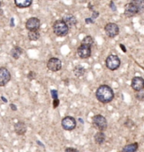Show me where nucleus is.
<instances>
[{"label":"nucleus","mask_w":144,"mask_h":152,"mask_svg":"<svg viewBox=\"0 0 144 152\" xmlns=\"http://www.w3.org/2000/svg\"><path fill=\"white\" fill-rule=\"evenodd\" d=\"M114 94L113 89L108 85H101L96 91V98L101 103H109L113 100Z\"/></svg>","instance_id":"obj_1"},{"label":"nucleus","mask_w":144,"mask_h":152,"mask_svg":"<svg viewBox=\"0 0 144 152\" xmlns=\"http://www.w3.org/2000/svg\"><path fill=\"white\" fill-rule=\"evenodd\" d=\"M53 30L58 37H65L69 32V26L63 20H58L53 25Z\"/></svg>","instance_id":"obj_2"},{"label":"nucleus","mask_w":144,"mask_h":152,"mask_svg":"<svg viewBox=\"0 0 144 152\" xmlns=\"http://www.w3.org/2000/svg\"><path fill=\"white\" fill-rule=\"evenodd\" d=\"M92 124L94 128H97L99 131H104L107 129L108 127V122L104 116L102 115H95L92 117Z\"/></svg>","instance_id":"obj_3"},{"label":"nucleus","mask_w":144,"mask_h":152,"mask_svg":"<svg viewBox=\"0 0 144 152\" xmlns=\"http://www.w3.org/2000/svg\"><path fill=\"white\" fill-rule=\"evenodd\" d=\"M120 66V60L117 55H110L106 59V66L110 71L117 70Z\"/></svg>","instance_id":"obj_4"},{"label":"nucleus","mask_w":144,"mask_h":152,"mask_svg":"<svg viewBox=\"0 0 144 152\" xmlns=\"http://www.w3.org/2000/svg\"><path fill=\"white\" fill-rule=\"evenodd\" d=\"M61 126L66 131H71L76 127V121L72 116H65L61 121Z\"/></svg>","instance_id":"obj_5"},{"label":"nucleus","mask_w":144,"mask_h":152,"mask_svg":"<svg viewBox=\"0 0 144 152\" xmlns=\"http://www.w3.org/2000/svg\"><path fill=\"white\" fill-rule=\"evenodd\" d=\"M104 30H105L107 36L108 37H111V38L118 36L120 33V28L115 23H108L105 26Z\"/></svg>","instance_id":"obj_6"},{"label":"nucleus","mask_w":144,"mask_h":152,"mask_svg":"<svg viewBox=\"0 0 144 152\" xmlns=\"http://www.w3.org/2000/svg\"><path fill=\"white\" fill-rule=\"evenodd\" d=\"M47 67L51 72H58L62 68V62L58 58H51L47 63Z\"/></svg>","instance_id":"obj_7"},{"label":"nucleus","mask_w":144,"mask_h":152,"mask_svg":"<svg viewBox=\"0 0 144 152\" xmlns=\"http://www.w3.org/2000/svg\"><path fill=\"white\" fill-rule=\"evenodd\" d=\"M11 79V75L5 67H0V86H5Z\"/></svg>","instance_id":"obj_8"},{"label":"nucleus","mask_w":144,"mask_h":152,"mask_svg":"<svg viewBox=\"0 0 144 152\" xmlns=\"http://www.w3.org/2000/svg\"><path fill=\"white\" fill-rule=\"evenodd\" d=\"M40 26H41V21L36 17H31V18L28 19L25 23V27L28 31L39 30Z\"/></svg>","instance_id":"obj_9"},{"label":"nucleus","mask_w":144,"mask_h":152,"mask_svg":"<svg viewBox=\"0 0 144 152\" xmlns=\"http://www.w3.org/2000/svg\"><path fill=\"white\" fill-rule=\"evenodd\" d=\"M77 55L81 59H87V58H89L91 55H92L91 47L84 45V44H81L79 46L78 49H77Z\"/></svg>","instance_id":"obj_10"},{"label":"nucleus","mask_w":144,"mask_h":152,"mask_svg":"<svg viewBox=\"0 0 144 152\" xmlns=\"http://www.w3.org/2000/svg\"><path fill=\"white\" fill-rule=\"evenodd\" d=\"M132 88L135 91H139L144 88V79L142 77H135L132 80Z\"/></svg>","instance_id":"obj_11"},{"label":"nucleus","mask_w":144,"mask_h":152,"mask_svg":"<svg viewBox=\"0 0 144 152\" xmlns=\"http://www.w3.org/2000/svg\"><path fill=\"white\" fill-rule=\"evenodd\" d=\"M138 14L139 12H138L137 7L135 6L132 2H130L125 6V15L126 17H133Z\"/></svg>","instance_id":"obj_12"},{"label":"nucleus","mask_w":144,"mask_h":152,"mask_svg":"<svg viewBox=\"0 0 144 152\" xmlns=\"http://www.w3.org/2000/svg\"><path fill=\"white\" fill-rule=\"evenodd\" d=\"M15 131L18 135H24L27 131V126L23 122H18L15 124Z\"/></svg>","instance_id":"obj_13"},{"label":"nucleus","mask_w":144,"mask_h":152,"mask_svg":"<svg viewBox=\"0 0 144 152\" xmlns=\"http://www.w3.org/2000/svg\"><path fill=\"white\" fill-rule=\"evenodd\" d=\"M62 20L65 22L66 24L69 26V27L70 26H76V18L73 15H71V14L65 15L63 17Z\"/></svg>","instance_id":"obj_14"},{"label":"nucleus","mask_w":144,"mask_h":152,"mask_svg":"<svg viewBox=\"0 0 144 152\" xmlns=\"http://www.w3.org/2000/svg\"><path fill=\"white\" fill-rule=\"evenodd\" d=\"M22 54H23V49L19 46L14 47L10 51V55L15 60H18L19 58L22 55Z\"/></svg>","instance_id":"obj_15"},{"label":"nucleus","mask_w":144,"mask_h":152,"mask_svg":"<svg viewBox=\"0 0 144 152\" xmlns=\"http://www.w3.org/2000/svg\"><path fill=\"white\" fill-rule=\"evenodd\" d=\"M15 4L18 8L24 9V8H28L31 5L32 0H15Z\"/></svg>","instance_id":"obj_16"},{"label":"nucleus","mask_w":144,"mask_h":152,"mask_svg":"<svg viewBox=\"0 0 144 152\" xmlns=\"http://www.w3.org/2000/svg\"><path fill=\"white\" fill-rule=\"evenodd\" d=\"M105 134H103V131H99L98 133H97L94 136V141L97 145H103L105 141Z\"/></svg>","instance_id":"obj_17"},{"label":"nucleus","mask_w":144,"mask_h":152,"mask_svg":"<svg viewBox=\"0 0 144 152\" xmlns=\"http://www.w3.org/2000/svg\"><path fill=\"white\" fill-rule=\"evenodd\" d=\"M131 2L137 7L139 14L144 12V0H132Z\"/></svg>","instance_id":"obj_18"},{"label":"nucleus","mask_w":144,"mask_h":152,"mask_svg":"<svg viewBox=\"0 0 144 152\" xmlns=\"http://www.w3.org/2000/svg\"><path fill=\"white\" fill-rule=\"evenodd\" d=\"M138 149V144L137 143H133L131 145H127L123 149L122 152H135L137 151Z\"/></svg>","instance_id":"obj_19"},{"label":"nucleus","mask_w":144,"mask_h":152,"mask_svg":"<svg viewBox=\"0 0 144 152\" xmlns=\"http://www.w3.org/2000/svg\"><path fill=\"white\" fill-rule=\"evenodd\" d=\"M39 37H40V32L38 31V30L29 31L28 38L30 39L31 41H36V40L39 39Z\"/></svg>","instance_id":"obj_20"},{"label":"nucleus","mask_w":144,"mask_h":152,"mask_svg":"<svg viewBox=\"0 0 144 152\" xmlns=\"http://www.w3.org/2000/svg\"><path fill=\"white\" fill-rule=\"evenodd\" d=\"M74 75L76 76V77H82L83 75L86 72V70H85V68H83L82 66H76L74 68Z\"/></svg>","instance_id":"obj_21"},{"label":"nucleus","mask_w":144,"mask_h":152,"mask_svg":"<svg viewBox=\"0 0 144 152\" xmlns=\"http://www.w3.org/2000/svg\"><path fill=\"white\" fill-rule=\"evenodd\" d=\"M93 43H94L93 38L91 36L85 37L84 38L82 39V41H81V44H84V45L89 46V47H91L93 44Z\"/></svg>","instance_id":"obj_22"},{"label":"nucleus","mask_w":144,"mask_h":152,"mask_svg":"<svg viewBox=\"0 0 144 152\" xmlns=\"http://www.w3.org/2000/svg\"><path fill=\"white\" fill-rule=\"evenodd\" d=\"M136 98L139 101H144V88L142 90L137 91L136 94Z\"/></svg>","instance_id":"obj_23"},{"label":"nucleus","mask_w":144,"mask_h":152,"mask_svg":"<svg viewBox=\"0 0 144 152\" xmlns=\"http://www.w3.org/2000/svg\"><path fill=\"white\" fill-rule=\"evenodd\" d=\"M35 77H36V72H30L27 75V78L29 80L35 79Z\"/></svg>","instance_id":"obj_24"},{"label":"nucleus","mask_w":144,"mask_h":152,"mask_svg":"<svg viewBox=\"0 0 144 152\" xmlns=\"http://www.w3.org/2000/svg\"><path fill=\"white\" fill-rule=\"evenodd\" d=\"M125 126H126V128H132L134 126V122H132V120H127L126 122H125Z\"/></svg>","instance_id":"obj_25"},{"label":"nucleus","mask_w":144,"mask_h":152,"mask_svg":"<svg viewBox=\"0 0 144 152\" xmlns=\"http://www.w3.org/2000/svg\"><path fill=\"white\" fill-rule=\"evenodd\" d=\"M51 95H52V98L53 99H58V91L57 90H51Z\"/></svg>","instance_id":"obj_26"},{"label":"nucleus","mask_w":144,"mask_h":152,"mask_svg":"<svg viewBox=\"0 0 144 152\" xmlns=\"http://www.w3.org/2000/svg\"><path fill=\"white\" fill-rule=\"evenodd\" d=\"M60 104V100L59 99H54V102H53V105H54V108H57Z\"/></svg>","instance_id":"obj_27"},{"label":"nucleus","mask_w":144,"mask_h":152,"mask_svg":"<svg viewBox=\"0 0 144 152\" xmlns=\"http://www.w3.org/2000/svg\"><path fill=\"white\" fill-rule=\"evenodd\" d=\"M98 15H99V12H97V11H93V12H92V20H95V19L97 18Z\"/></svg>","instance_id":"obj_28"},{"label":"nucleus","mask_w":144,"mask_h":152,"mask_svg":"<svg viewBox=\"0 0 144 152\" xmlns=\"http://www.w3.org/2000/svg\"><path fill=\"white\" fill-rule=\"evenodd\" d=\"M85 21H86V23H87V24H92V23H94V20H92V17H91V18H86Z\"/></svg>","instance_id":"obj_29"},{"label":"nucleus","mask_w":144,"mask_h":152,"mask_svg":"<svg viewBox=\"0 0 144 152\" xmlns=\"http://www.w3.org/2000/svg\"><path fill=\"white\" fill-rule=\"evenodd\" d=\"M65 151L66 152H76L78 151L76 149H75V148H67L65 149Z\"/></svg>","instance_id":"obj_30"},{"label":"nucleus","mask_w":144,"mask_h":152,"mask_svg":"<svg viewBox=\"0 0 144 152\" xmlns=\"http://www.w3.org/2000/svg\"><path fill=\"white\" fill-rule=\"evenodd\" d=\"M109 7L112 9V10H113V11H115V10H116V7L114 6V4L113 1H111V2H110V4H109Z\"/></svg>","instance_id":"obj_31"},{"label":"nucleus","mask_w":144,"mask_h":152,"mask_svg":"<svg viewBox=\"0 0 144 152\" xmlns=\"http://www.w3.org/2000/svg\"><path fill=\"white\" fill-rule=\"evenodd\" d=\"M10 109L14 110V111H16L17 110V107L15 104H10Z\"/></svg>","instance_id":"obj_32"},{"label":"nucleus","mask_w":144,"mask_h":152,"mask_svg":"<svg viewBox=\"0 0 144 152\" xmlns=\"http://www.w3.org/2000/svg\"><path fill=\"white\" fill-rule=\"evenodd\" d=\"M120 49L123 50V52H124V53H126V47H125V45H124V44H122V43H120Z\"/></svg>","instance_id":"obj_33"},{"label":"nucleus","mask_w":144,"mask_h":152,"mask_svg":"<svg viewBox=\"0 0 144 152\" xmlns=\"http://www.w3.org/2000/svg\"><path fill=\"white\" fill-rule=\"evenodd\" d=\"M10 26H15V22H14V18H11V20H10Z\"/></svg>","instance_id":"obj_34"},{"label":"nucleus","mask_w":144,"mask_h":152,"mask_svg":"<svg viewBox=\"0 0 144 152\" xmlns=\"http://www.w3.org/2000/svg\"><path fill=\"white\" fill-rule=\"evenodd\" d=\"M1 99H2V100H3L4 103H7V102H8V100H7L6 98H4V96H2V97H1Z\"/></svg>","instance_id":"obj_35"},{"label":"nucleus","mask_w":144,"mask_h":152,"mask_svg":"<svg viewBox=\"0 0 144 152\" xmlns=\"http://www.w3.org/2000/svg\"><path fill=\"white\" fill-rule=\"evenodd\" d=\"M88 9H90V10H92V4H89V5H88Z\"/></svg>","instance_id":"obj_36"},{"label":"nucleus","mask_w":144,"mask_h":152,"mask_svg":"<svg viewBox=\"0 0 144 152\" xmlns=\"http://www.w3.org/2000/svg\"><path fill=\"white\" fill-rule=\"evenodd\" d=\"M37 144H38V145H40L43 146V145H42V144H41V143H40V142H39V141H37Z\"/></svg>","instance_id":"obj_37"},{"label":"nucleus","mask_w":144,"mask_h":152,"mask_svg":"<svg viewBox=\"0 0 144 152\" xmlns=\"http://www.w3.org/2000/svg\"><path fill=\"white\" fill-rule=\"evenodd\" d=\"M0 9H1V1H0Z\"/></svg>","instance_id":"obj_38"}]
</instances>
